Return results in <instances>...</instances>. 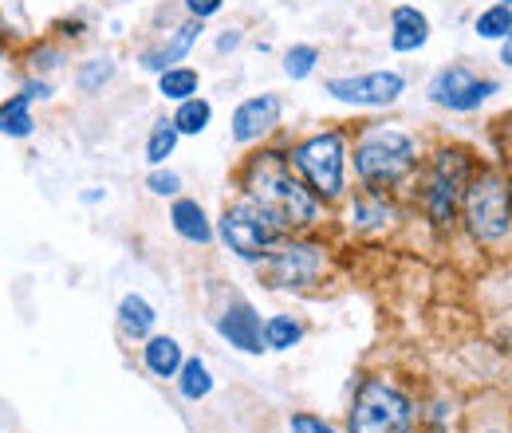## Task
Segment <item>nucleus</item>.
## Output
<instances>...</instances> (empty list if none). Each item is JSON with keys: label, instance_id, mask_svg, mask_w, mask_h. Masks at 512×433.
<instances>
[{"label": "nucleus", "instance_id": "10", "mask_svg": "<svg viewBox=\"0 0 512 433\" xmlns=\"http://www.w3.org/2000/svg\"><path fill=\"white\" fill-rule=\"evenodd\" d=\"M323 91L347 107H367V111H383L394 107L406 91V79L398 71H363V75H335L323 83Z\"/></svg>", "mask_w": 512, "mask_h": 433}, {"label": "nucleus", "instance_id": "32", "mask_svg": "<svg viewBox=\"0 0 512 433\" xmlns=\"http://www.w3.org/2000/svg\"><path fill=\"white\" fill-rule=\"evenodd\" d=\"M24 95H28V99H48L52 87H48V83H24Z\"/></svg>", "mask_w": 512, "mask_h": 433}, {"label": "nucleus", "instance_id": "3", "mask_svg": "<svg viewBox=\"0 0 512 433\" xmlns=\"http://www.w3.org/2000/svg\"><path fill=\"white\" fill-rule=\"evenodd\" d=\"M465 237L477 248H497L512 237V193L505 170L497 166H477V174L469 178L465 197H461V213H457Z\"/></svg>", "mask_w": 512, "mask_h": 433}, {"label": "nucleus", "instance_id": "2", "mask_svg": "<svg viewBox=\"0 0 512 433\" xmlns=\"http://www.w3.org/2000/svg\"><path fill=\"white\" fill-rule=\"evenodd\" d=\"M418 174V142L398 126H363L355 142V178L371 193H390Z\"/></svg>", "mask_w": 512, "mask_h": 433}, {"label": "nucleus", "instance_id": "26", "mask_svg": "<svg viewBox=\"0 0 512 433\" xmlns=\"http://www.w3.org/2000/svg\"><path fill=\"white\" fill-rule=\"evenodd\" d=\"M316 63H320V48L316 44H296V48L284 52V75L288 79H308L316 71Z\"/></svg>", "mask_w": 512, "mask_h": 433}, {"label": "nucleus", "instance_id": "9", "mask_svg": "<svg viewBox=\"0 0 512 433\" xmlns=\"http://www.w3.org/2000/svg\"><path fill=\"white\" fill-rule=\"evenodd\" d=\"M430 103L442 107V111H453V115H473L481 111L493 95H501V83L473 71L469 63H449L442 71H434L430 87H426Z\"/></svg>", "mask_w": 512, "mask_h": 433}, {"label": "nucleus", "instance_id": "17", "mask_svg": "<svg viewBox=\"0 0 512 433\" xmlns=\"http://www.w3.org/2000/svg\"><path fill=\"white\" fill-rule=\"evenodd\" d=\"M142 363H146V371L154 374V378H178L186 359H182L178 339H170V335H150L146 347H142Z\"/></svg>", "mask_w": 512, "mask_h": 433}, {"label": "nucleus", "instance_id": "18", "mask_svg": "<svg viewBox=\"0 0 512 433\" xmlns=\"http://www.w3.org/2000/svg\"><path fill=\"white\" fill-rule=\"evenodd\" d=\"M154 323H158V315H154V308L142 296H134V292L123 296V304H119V327L127 331L130 339H150Z\"/></svg>", "mask_w": 512, "mask_h": 433}, {"label": "nucleus", "instance_id": "4", "mask_svg": "<svg viewBox=\"0 0 512 433\" xmlns=\"http://www.w3.org/2000/svg\"><path fill=\"white\" fill-rule=\"evenodd\" d=\"M473 174H477V158L461 146H438L426 158V170L418 178V205L438 233H453L461 197H465V186Z\"/></svg>", "mask_w": 512, "mask_h": 433}, {"label": "nucleus", "instance_id": "5", "mask_svg": "<svg viewBox=\"0 0 512 433\" xmlns=\"http://www.w3.org/2000/svg\"><path fill=\"white\" fill-rule=\"evenodd\" d=\"M292 166L320 201L347 193V138L343 130H320L292 146Z\"/></svg>", "mask_w": 512, "mask_h": 433}, {"label": "nucleus", "instance_id": "31", "mask_svg": "<svg viewBox=\"0 0 512 433\" xmlns=\"http://www.w3.org/2000/svg\"><path fill=\"white\" fill-rule=\"evenodd\" d=\"M241 44V28H225L221 36H217V52H233Z\"/></svg>", "mask_w": 512, "mask_h": 433}, {"label": "nucleus", "instance_id": "29", "mask_svg": "<svg viewBox=\"0 0 512 433\" xmlns=\"http://www.w3.org/2000/svg\"><path fill=\"white\" fill-rule=\"evenodd\" d=\"M225 8V0H186V12H190L193 20H209V16H217Z\"/></svg>", "mask_w": 512, "mask_h": 433}, {"label": "nucleus", "instance_id": "25", "mask_svg": "<svg viewBox=\"0 0 512 433\" xmlns=\"http://www.w3.org/2000/svg\"><path fill=\"white\" fill-rule=\"evenodd\" d=\"M213 119V107L205 103V99H186V103H178V115H174V126L182 130V134H201L205 126Z\"/></svg>", "mask_w": 512, "mask_h": 433}, {"label": "nucleus", "instance_id": "34", "mask_svg": "<svg viewBox=\"0 0 512 433\" xmlns=\"http://www.w3.org/2000/svg\"><path fill=\"white\" fill-rule=\"evenodd\" d=\"M505 178H509V193H512V166H509V170H505Z\"/></svg>", "mask_w": 512, "mask_h": 433}, {"label": "nucleus", "instance_id": "23", "mask_svg": "<svg viewBox=\"0 0 512 433\" xmlns=\"http://www.w3.org/2000/svg\"><path fill=\"white\" fill-rule=\"evenodd\" d=\"M178 138H182V130L174 126V119H158L154 130H150V138H146V162H150V166H162V162L174 154Z\"/></svg>", "mask_w": 512, "mask_h": 433}, {"label": "nucleus", "instance_id": "8", "mask_svg": "<svg viewBox=\"0 0 512 433\" xmlns=\"http://www.w3.org/2000/svg\"><path fill=\"white\" fill-rule=\"evenodd\" d=\"M327 272V248L316 241H280L264 260H260V276L268 288H284V292H300L320 284Z\"/></svg>", "mask_w": 512, "mask_h": 433}, {"label": "nucleus", "instance_id": "16", "mask_svg": "<svg viewBox=\"0 0 512 433\" xmlns=\"http://www.w3.org/2000/svg\"><path fill=\"white\" fill-rule=\"evenodd\" d=\"M398 217V209L386 201V193H359L355 197V205H351V225L359 229V233H383L386 225Z\"/></svg>", "mask_w": 512, "mask_h": 433}, {"label": "nucleus", "instance_id": "27", "mask_svg": "<svg viewBox=\"0 0 512 433\" xmlns=\"http://www.w3.org/2000/svg\"><path fill=\"white\" fill-rule=\"evenodd\" d=\"M111 75H115V63H111V60H91V63H83V67H79L75 83H79V91H87V95H91V91H99V87H103Z\"/></svg>", "mask_w": 512, "mask_h": 433}, {"label": "nucleus", "instance_id": "13", "mask_svg": "<svg viewBox=\"0 0 512 433\" xmlns=\"http://www.w3.org/2000/svg\"><path fill=\"white\" fill-rule=\"evenodd\" d=\"M426 44H430V20H426V12L414 8V4H398L390 12V52L410 56V52H418Z\"/></svg>", "mask_w": 512, "mask_h": 433}, {"label": "nucleus", "instance_id": "28", "mask_svg": "<svg viewBox=\"0 0 512 433\" xmlns=\"http://www.w3.org/2000/svg\"><path fill=\"white\" fill-rule=\"evenodd\" d=\"M146 189H150V193H158V197H174V193L182 189V178H178L174 170L154 166V170H150V178H146Z\"/></svg>", "mask_w": 512, "mask_h": 433}, {"label": "nucleus", "instance_id": "7", "mask_svg": "<svg viewBox=\"0 0 512 433\" xmlns=\"http://www.w3.org/2000/svg\"><path fill=\"white\" fill-rule=\"evenodd\" d=\"M217 233H221L225 248H229L233 256H241V260H264L272 248L288 237V233L276 225V217H268V213H264L256 201H249V197H241L237 205L225 209V217L217 221Z\"/></svg>", "mask_w": 512, "mask_h": 433}, {"label": "nucleus", "instance_id": "24", "mask_svg": "<svg viewBox=\"0 0 512 433\" xmlns=\"http://www.w3.org/2000/svg\"><path fill=\"white\" fill-rule=\"evenodd\" d=\"M300 335H304V327L292 315H272L264 323V347L268 351H292L300 343Z\"/></svg>", "mask_w": 512, "mask_h": 433}, {"label": "nucleus", "instance_id": "30", "mask_svg": "<svg viewBox=\"0 0 512 433\" xmlns=\"http://www.w3.org/2000/svg\"><path fill=\"white\" fill-rule=\"evenodd\" d=\"M292 433H335L327 422L312 418V414H292Z\"/></svg>", "mask_w": 512, "mask_h": 433}, {"label": "nucleus", "instance_id": "22", "mask_svg": "<svg viewBox=\"0 0 512 433\" xmlns=\"http://www.w3.org/2000/svg\"><path fill=\"white\" fill-rule=\"evenodd\" d=\"M178 390H182V398H190V402L209 398V394H213V374H209V367H205L201 359H186L182 371H178Z\"/></svg>", "mask_w": 512, "mask_h": 433}, {"label": "nucleus", "instance_id": "6", "mask_svg": "<svg viewBox=\"0 0 512 433\" xmlns=\"http://www.w3.org/2000/svg\"><path fill=\"white\" fill-rule=\"evenodd\" d=\"M414 402L386 378H363L351 402V433H414Z\"/></svg>", "mask_w": 512, "mask_h": 433}, {"label": "nucleus", "instance_id": "11", "mask_svg": "<svg viewBox=\"0 0 512 433\" xmlns=\"http://www.w3.org/2000/svg\"><path fill=\"white\" fill-rule=\"evenodd\" d=\"M280 115H284L280 95H253V99H245V103L233 111V138H237L241 146L260 142L272 126L280 123Z\"/></svg>", "mask_w": 512, "mask_h": 433}, {"label": "nucleus", "instance_id": "33", "mask_svg": "<svg viewBox=\"0 0 512 433\" xmlns=\"http://www.w3.org/2000/svg\"><path fill=\"white\" fill-rule=\"evenodd\" d=\"M501 63H505V67H512V32L501 40Z\"/></svg>", "mask_w": 512, "mask_h": 433}, {"label": "nucleus", "instance_id": "35", "mask_svg": "<svg viewBox=\"0 0 512 433\" xmlns=\"http://www.w3.org/2000/svg\"><path fill=\"white\" fill-rule=\"evenodd\" d=\"M497 4H509V8H512V0H497Z\"/></svg>", "mask_w": 512, "mask_h": 433}, {"label": "nucleus", "instance_id": "21", "mask_svg": "<svg viewBox=\"0 0 512 433\" xmlns=\"http://www.w3.org/2000/svg\"><path fill=\"white\" fill-rule=\"evenodd\" d=\"M197 83H201V75L193 67H170V71L158 75V95L170 99V103H186L197 95Z\"/></svg>", "mask_w": 512, "mask_h": 433}, {"label": "nucleus", "instance_id": "19", "mask_svg": "<svg viewBox=\"0 0 512 433\" xmlns=\"http://www.w3.org/2000/svg\"><path fill=\"white\" fill-rule=\"evenodd\" d=\"M512 32V8L509 4H489V8H481L477 16H473V36L477 40H489V44H501L505 36Z\"/></svg>", "mask_w": 512, "mask_h": 433}, {"label": "nucleus", "instance_id": "14", "mask_svg": "<svg viewBox=\"0 0 512 433\" xmlns=\"http://www.w3.org/2000/svg\"><path fill=\"white\" fill-rule=\"evenodd\" d=\"M197 36H201V20H186V24H178L158 48H150L146 56H142V67L146 71H154V75H162V71H170V67H178V63L186 60L193 52V44H197Z\"/></svg>", "mask_w": 512, "mask_h": 433}, {"label": "nucleus", "instance_id": "1", "mask_svg": "<svg viewBox=\"0 0 512 433\" xmlns=\"http://www.w3.org/2000/svg\"><path fill=\"white\" fill-rule=\"evenodd\" d=\"M241 189H245V197L256 201L268 217H276V225L284 233L312 229L320 221L323 201L308 189V182L296 174V166L280 150H260V154H253L245 162Z\"/></svg>", "mask_w": 512, "mask_h": 433}, {"label": "nucleus", "instance_id": "15", "mask_svg": "<svg viewBox=\"0 0 512 433\" xmlns=\"http://www.w3.org/2000/svg\"><path fill=\"white\" fill-rule=\"evenodd\" d=\"M170 225H174V233H178L182 241H190V245H209V241H213V225H209L205 209H201L193 197H178V201H174Z\"/></svg>", "mask_w": 512, "mask_h": 433}, {"label": "nucleus", "instance_id": "12", "mask_svg": "<svg viewBox=\"0 0 512 433\" xmlns=\"http://www.w3.org/2000/svg\"><path fill=\"white\" fill-rule=\"evenodd\" d=\"M217 331H221L237 351H245V355H260V351H268V347H264V323H260V315H256L253 304H245V300L221 311Z\"/></svg>", "mask_w": 512, "mask_h": 433}, {"label": "nucleus", "instance_id": "20", "mask_svg": "<svg viewBox=\"0 0 512 433\" xmlns=\"http://www.w3.org/2000/svg\"><path fill=\"white\" fill-rule=\"evenodd\" d=\"M32 99L20 91V95H12L8 103H0V134H8V138H28L32 134Z\"/></svg>", "mask_w": 512, "mask_h": 433}]
</instances>
